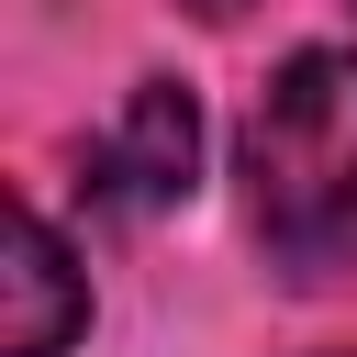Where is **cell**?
I'll return each mask as SVG.
<instances>
[{
    "label": "cell",
    "mask_w": 357,
    "mask_h": 357,
    "mask_svg": "<svg viewBox=\"0 0 357 357\" xmlns=\"http://www.w3.org/2000/svg\"><path fill=\"white\" fill-rule=\"evenodd\" d=\"M190 178H201V112H190L178 78H145L123 100L112 145H100V201L112 212H178Z\"/></svg>",
    "instance_id": "obj_2"
},
{
    "label": "cell",
    "mask_w": 357,
    "mask_h": 357,
    "mask_svg": "<svg viewBox=\"0 0 357 357\" xmlns=\"http://www.w3.org/2000/svg\"><path fill=\"white\" fill-rule=\"evenodd\" d=\"M201 11H212V22H223V11H245V0H201Z\"/></svg>",
    "instance_id": "obj_4"
},
{
    "label": "cell",
    "mask_w": 357,
    "mask_h": 357,
    "mask_svg": "<svg viewBox=\"0 0 357 357\" xmlns=\"http://www.w3.org/2000/svg\"><path fill=\"white\" fill-rule=\"evenodd\" d=\"M89 324V290L56 245L45 212H11V357H56L67 335Z\"/></svg>",
    "instance_id": "obj_3"
},
{
    "label": "cell",
    "mask_w": 357,
    "mask_h": 357,
    "mask_svg": "<svg viewBox=\"0 0 357 357\" xmlns=\"http://www.w3.org/2000/svg\"><path fill=\"white\" fill-rule=\"evenodd\" d=\"M245 178H257V234L279 279H346L357 268V56L301 45L257 123H245Z\"/></svg>",
    "instance_id": "obj_1"
}]
</instances>
